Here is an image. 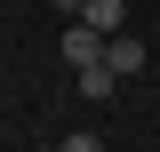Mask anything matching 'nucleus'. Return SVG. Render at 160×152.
<instances>
[{"label": "nucleus", "mask_w": 160, "mask_h": 152, "mask_svg": "<svg viewBox=\"0 0 160 152\" xmlns=\"http://www.w3.org/2000/svg\"><path fill=\"white\" fill-rule=\"evenodd\" d=\"M104 64H112L120 80H128V72H144V40H128V32H112V40H104Z\"/></svg>", "instance_id": "obj_3"}, {"label": "nucleus", "mask_w": 160, "mask_h": 152, "mask_svg": "<svg viewBox=\"0 0 160 152\" xmlns=\"http://www.w3.org/2000/svg\"><path fill=\"white\" fill-rule=\"evenodd\" d=\"M64 56H72V72H80V64H104V32L72 16V32H64Z\"/></svg>", "instance_id": "obj_1"}, {"label": "nucleus", "mask_w": 160, "mask_h": 152, "mask_svg": "<svg viewBox=\"0 0 160 152\" xmlns=\"http://www.w3.org/2000/svg\"><path fill=\"white\" fill-rule=\"evenodd\" d=\"M64 152H104V144H96L88 128H72V136H64Z\"/></svg>", "instance_id": "obj_5"}, {"label": "nucleus", "mask_w": 160, "mask_h": 152, "mask_svg": "<svg viewBox=\"0 0 160 152\" xmlns=\"http://www.w3.org/2000/svg\"><path fill=\"white\" fill-rule=\"evenodd\" d=\"M56 8H64V16H80V0H56Z\"/></svg>", "instance_id": "obj_6"}, {"label": "nucleus", "mask_w": 160, "mask_h": 152, "mask_svg": "<svg viewBox=\"0 0 160 152\" xmlns=\"http://www.w3.org/2000/svg\"><path fill=\"white\" fill-rule=\"evenodd\" d=\"M112 88H120V72H112V64H80V96H88V104H104Z\"/></svg>", "instance_id": "obj_4"}, {"label": "nucleus", "mask_w": 160, "mask_h": 152, "mask_svg": "<svg viewBox=\"0 0 160 152\" xmlns=\"http://www.w3.org/2000/svg\"><path fill=\"white\" fill-rule=\"evenodd\" d=\"M80 24H96V32L112 40L120 24H128V0H80Z\"/></svg>", "instance_id": "obj_2"}]
</instances>
